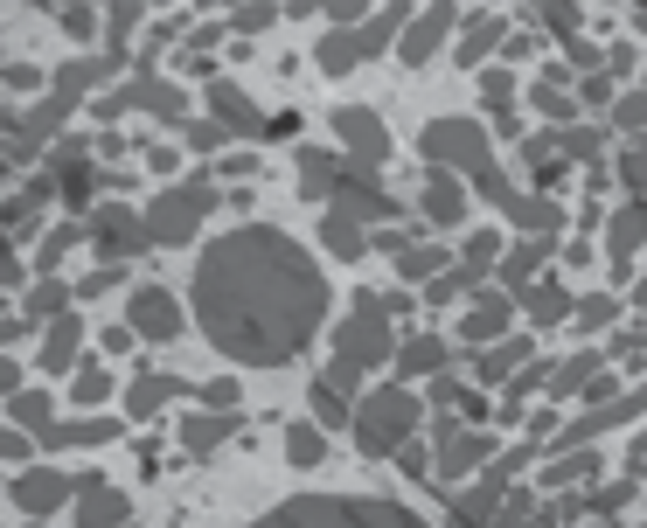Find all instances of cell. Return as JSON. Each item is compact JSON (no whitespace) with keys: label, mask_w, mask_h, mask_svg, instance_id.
<instances>
[{"label":"cell","mask_w":647,"mask_h":528,"mask_svg":"<svg viewBox=\"0 0 647 528\" xmlns=\"http://www.w3.org/2000/svg\"><path fill=\"white\" fill-rule=\"evenodd\" d=\"M474 459H481V438H460V445H446V480H453V473H467Z\"/></svg>","instance_id":"23"},{"label":"cell","mask_w":647,"mask_h":528,"mask_svg":"<svg viewBox=\"0 0 647 528\" xmlns=\"http://www.w3.org/2000/svg\"><path fill=\"white\" fill-rule=\"evenodd\" d=\"M49 306H63V285H42V292L28 299V320H35V313H49Z\"/></svg>","instance_id":"26"},{"label":"cell","mask_w":647,"mask_h":528,"mask_svg":"<svg viewBox=\"0 0 647 528\" xmlns=\"http://www.w3.org/2000/svg\"><path fill=\"white\" fill-rule=\"evenodd\" d=\"M251 528H425V522L397 501H376V494H300Z\"/></svg>","instance_id":"2"},{"label":"cell","mask_w":647,"mask_h":528,"mask_svg":"<svg viewBox=\"0 0 647 528\" xmlns=\"http://www.w3.org/2000/svg\"><path fill=\"white\" fill-rule=\"evenodd\" d=\"M63 28L70 35H91V7H63Z\"/></svg>","instance_id":"28"},{"label":"cell","mask_w":647,"mask_h":528,"mask_svg":"<svg viewBox=\"0 0 647 528\" xmlns=\"http://www.w3.org/2000/svg\"><path fill=\"white\" fill-rule=\"evenodd\" d=\"M404 369H439V341H411L404 348Z\"/></svg>","instance_id":"24"},{"label":"cell","mask_w":647,"mask_h":528,"mask_svg":"<svg viewBox=\"0 0 647 528\" xmlns=\"http://www.w3.org/2000/svg\"><path fill=\"white\" fill-rule=\"evenodd\" d=\"M390 28H397V7H390L383 21H369V28H355V35H327V42H321V63H327V70H348L355 56H376Z\"/></svg>","instance_id":"8"},{"label":"cell","mask_w":647,"mask_h":528,"mask_svg":"<svg viewBox=\"0 0 647 528\" xmlns=\"http://www.w3.org/2000/svg\"><path fill=\"white\" fill-rule=\"evenodd\" d=\"M98 396H105V376H98V369H91V376H77V403H98Z\"/></svg>","instance_id":"27"},{"label":"cell","mask_w":647,"mask_h":528,"mask_svg":"<svg viewBox=\"0 0 647 528\" xmlns=\"http://www.w3.org/2000/svg\"><path fill=\"white\" fill-rule=\"evenodd\" d=\"M494 35H501V21H487V28H474V35H467V56H481V49L494 42Z\"/></svg>","instance_id":"30"},{"label":"cell","mask_w":647,"mask_h":528,"mask_svg":"<svg viewBox=\"0 0 647 528\" xmlns=\"http://www.w3.org/2000/svg\"><path fill=\"white\" fill-rule=\"evenodd\" d=\"M334 348H341V355H334V376H327L334 390H348L369 362H383V355H390V334H383V299H376V292L355 306V320L341 327V341H334Z\"/></svg>","instance_id":"3"},{"label":"cell","mask_w":647,"mask_h":528,"mask_svg":"<svg viewBox=\"0 0 647 528\" xmlns=\"http://www.w3.org/2000/svg\"><path fill=\"white\" fill-rule=\"evenodd\" d=\"M334 126H341V139H348V146L362 153V167H369V160L383 153V132H376V112H341Z\"/></svg>","instance_id":"12"},{"label":"cell","mask_w":647,"mask_h":528,"mask_svg":"<svg viewBox=\"0 0 647 528\" xmlns=\"http://www.w3.org/2000/svg\"><path fill=\"white\" fill-rule=\"evenodd\" d=\"M536 313H543V320H557V313H564V292H550V285H543V292H536Z\"/></svg>","instance_id":"29"},{"label":"cell","mask_w":647,"mask_h":528,"mask_svg":"<svg viewBox=\"0 0 647 528\" xmlns=\"http://www.w3.org/2000/svg\"><path fill=\"white\" fill-rule=\"evenodd\" d=\"M425 209H432V223H453V216H460V188H453V174H432Z\"/></svg>","instance_id":"16"},{"label":"cell","mask_w":647,"mask_h":528,"mask_svg":"<svg viewBox=\"0 0 647 528\" xmlns=\"http://www.w3.org/2000/svg\"><path fill=\"white\" fill-rule=\"evenodd\" d=\"M501 320H508V306H501V299H487L481 313H474V320H467V334H474V341H487V334H494V327H501Z\"/></svg>","instance_id":"22"},{"label":"cell","mask_w":647,"mask_h":528,"mask_svg":"<svg viewBox=\"0 0 647 528\" xmlns=\"http://www.w3.org/2000/svg\"><path fill=\"white\" fill-rule=\"evenodd\" d=\"M42 362H49V369H70V362H77V320H70V313H56V327H49V348H42Z\"/></svg>","instance_id":"14"},{"label":"cell","mask_w":647,"mask_h":528,"mask_svg":"<svg viewBox=\"0 0 647 528\" xmlns=\"http://www.w3.org/2000/svg\"><path fill=\"white\" fill-rule=\"evenodd\" d=\"M314 410H321V424H348V403H341V390H334V383H314Z\"/></svg>","instance_id":"19"},{"label":"cell","mask_w":647,"mask_h":528,"mask_svg":"<svg viewBox=\"0 0 647 528\" xmlns=\"http://www.w3.org/2000/svg\"><path fill=\"white\" fill-rule=\"evenodd\" d=\"M140 244H154V230H147V216H126V209H105V216H98V251H105V264L133 258Z\"/></svg>","instance_id":"7"},{"label":"cell","mask_w":647,"mask_h":528,"mask_svg":"<svg viewBox=\"0 0 647 528\" xmlns=\"http://www.w3.org/2000/svg\"><path fill=\"white\" fill-rule=\"evenodd\" d=\"M230 424H237V417H195V424H188V445H195V452H209Z\"/></svg>","instance_id":"20"},{"label":"cell","mask_w":647,"mask_h":528,"mask_svg":"<svg viewBox=\"0 0 647 528\" xmlns=\"http://www.w3.org/2000/svg\"><path fill=\"white\" fill-rule=\"evenodd\" d=\"M286 452H293V466H314V459H321V431H307V424L286 431Z\"/></svg>","instance_id":"21"},{"label":"cell","mask_w":647,"mask_h":528,"mask_svg":"<svg viewBox=\"0 0 647 528\" xmlns=\"http://www.w3.org/2000/svg\"><path fill=\"white\" fill-rule=\"evenodd\" d=\"M14 501H21L28 515L63 508V501H70V480H63V473H21V480H14Z\"/></svg>","instance_id":"10"},{"label":"cell","mask_w":647,"mask_h":528,"mask_svg":"<svg viewBox=\"0 0 647 528\" xmlns=\"http://www.w3.org/2000/svg\"><path fill=\"white\" fill-rule=\"evenodd\" d=\"M133 327H140L147 341H167V334L181 327V313H174V299H167V292L147 285V292H133Z\"/></svg>","instance_id":"9"},{"label":"cell","mask_w":647,"mask_h":528,"mask_svg":"<svg viewBox=\"0 0 647 528\" xmlns=\"http://www.w3.org/2000/svg\"><path fill=\"white\" fill-rule=\"evenodd\" d=\"M446 21H453V14H446V7H432V14H425V21H418V28L404 35V63H425V56L439 49V35H446Z\"/></svg>","instance_id":"13"},{"label":"cell","mask_w":647,"mask_h":528,"mask_svg":"<svg viewBox=\"0 0 647 528\" xmlns=\"http://www.w3.org/2000/svg\"><path fill=\"white\" fill-rule=\"evenodd\" d=\"M321 313H327L321 271L279 230H230L202 251L195 320L223 355H237L251 369H279L314 341Z\"/></svg>","instance_id":"1"},{"label":"cell","mask_w":647,"mask_h":528,"mask_svg":"<svg viewBox=\"0 0 647 528\" xmlns=\"http://www.w3.org/2000/svg\"><path fill=\"white\" fill-rule=\"evenodd\" d=\"M425 153H432V160H467V167H474V181H487V174H494V167H487V153H481V132L460 126V119L425 132Z\"/></svg>","instance_id":"6"},{"label":"cell","mask_w":647,"mask_h":528,"mask_svg":"<svg viewBox=\"0 0 647 528\" xmlns=\"http://www.w3.org/2000/svg\"><path fill=\"white\" fill-rule=\"evenodd\" d=\"M167 396H188V383H181V376H147V383L133 390V410H140V417H154Z\"/></svg>","instance_id":"15"},{"label":"cell","mask_w":647,"mask_h":528,"mask_svg":"<svg viewBox=\"0 0 647 528\" xmlns=\"http://www.w3.org/2000/svg\"><path fill=\"white\" fill-rule=\"evenodd\" d=\"M202 209H209V188H174L161 209L147 216V230H154V244H181L195 223H202Z\"/></svg>","instance_id":"5"},{"label":"cell","mask_w":647,"mask_h":528,"mask_svg":"<svg viewBox=\"0 0 647 528\" xmlns=\"http://www.w3.org/2000/svg\"><path fill=\"white\" fill-rule=\"evenodd\" d=\"M98 438H112V424H49V445H98Z\"/></svg>","instance_id":"18"},{"label":"cell","mask_w":647,"mask_h":528,"mask_svg":"<svg viewBox=\"0 0 647 528\" xmlns=\"http://www.w3.org/2000/svg\"><path fill=\"white\" fill-rule=\"evenodd\" d=\"M411 424H418V403H411V396L404 390H376L369 403H362V452L383 459L390 445L411 438Z\"/></svg>","instance_id":"4"},{"label":"cell","mask_w":647,"mask_h":528,"mask_svg":"<svg viewBox=\"0 0 647 528\" xmlns=\"http://www.w3.org/2000/svg\"><path fill=\"white\" fill-rule=\"evenodd\" d=\"M77 528H126V494H112L105 480H84V515Z\"/></svg>","instance_id":"11"},{"label":"cell","mask_w":647,"mask_h":528,"mask_svg":"<svg viewBox=\"0 0 647 528\" xmlns=\"http://www.w3.org/2000/svg\"><path fill=\"white\" fill-rule=\"evenodd\" d=\"M327 244H334V258H362V230H355V216H327Z\"/></svg>","instance_id":"17"},{"label":"cell","mask_w":647,"mask_h":528,"mask_svg":"<svg viewBox=\"0 0 647 528\" xmlns=\"http://www.w3.org/2000/svg\"><path fill=\"white\" fill-rule=\"evenodd\" d=\"M641 209H627V216H620V237H613V251H620V258H627V244H634V237H641Z\"/></svg>","instance_id":"25"}]
</instances>
